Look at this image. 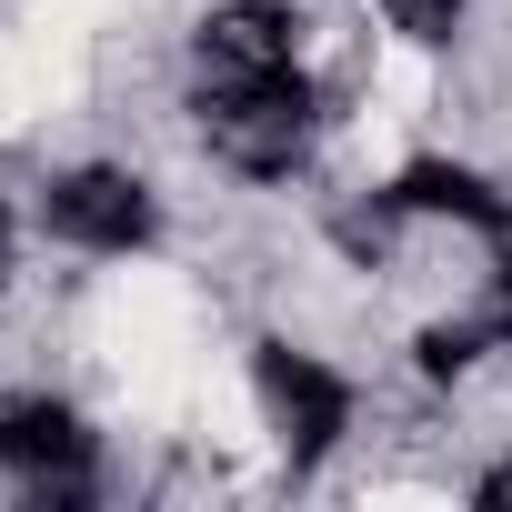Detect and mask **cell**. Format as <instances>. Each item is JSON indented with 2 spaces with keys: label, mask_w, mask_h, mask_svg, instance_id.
Segmentation results:
<instances>
[{
  "label": "cell",
  "mask_w": 512,
  "mask_h": 512,
  "mask_svg": "<svg viewBox=\"0 0 512 512\" xmlns=\"http://www.w3.org/2000/svg\"><path fill=\"white\" fill-rule=\"evenodd\" d=\"M191 131L231 181H292L322 141V81L292 61H241V71H191Z\"/></svg>",
  "instance_id": "obj_1"
},
{
  "label": "cell",
  "mask_w": 512,
  "mask_h": 512,
  "mask_svg": "<svg viewBox=\"0 0 512 512\" xmlns=\"http://www.w3.org/2000/svg\"><path fill=\"white\" fill-rule=\"evenodd\" d=\"M251 402H262L272 452H282L292 482H312V472L352 442V422H362V382H352L342 362H322L312 342H292V332H262V342H251Z\"/></svg>",
  "instance_id": "obj_2"
},
{
  "label": "cell",
  "mask_w": 512,
  "mask_h": 512,
  "mask_svg": "<svg viewBox=\"0 0 512 512\" xmlns=\"http://www.w3.org/2000/svg\"><path fill=\"white\" fill-rule=\"evenodd\" d=\"M41 231L81 262H131V251L161 241V191L121 161H71L41 181Z\"/></svg>",
  "instance_id": "obj_3"
},
{
  "label": "cell",
  "mask_w": 512,
  "mask_h": 512,
  "mask_svg": "<svg viewBox=\"0 0 512 512\" xmlns=\"http://www.w3.org/2000/svg\"><path fill=\"white\" fill-rule=\"evenodd\" d=\"M0 482H11L21 502H91V482H101V432H91V412L81 402H61V392H11L0 402Z\"/></svg>",
  "instance_id": "obj_4"
},
{
  "label": "cell",
  "mask_w": 512,
  "mask_h": 512,
  "mask_svg": "<svg viewBox=\"0 0 512 512\" xmlns=\"http://www.w3.org/2000/svg\"><path fill=\"white\" fill-rule=\"evenodd\" d=\"M392 221H462V231H482V241H512V181H492V171H472V161H452V151H422V161H402V171L352 211V241H372V231H392Z\"/></svg>",
  "instance_id": "obj_5"
},
{
  "label": "cell",
  "mask_w": 512,
  "mask_h": 512,
  "mask_svg": "<svg viewBox=\"0 0 512 512\" xmlns=\"http://www.w3.org/2000/svg\"><path fill=\"white\" fill-rule=\"evenodd\" d=\"M302 51V11L292 0H211L191 31V71H241V61H292Z\"/></svg>",
  "instance_id": "obj_6"
},
{
  "label": "cell",
  "mask_w": 512,
  "mask_h": 512,
  "mask_svg": "<svg viewBox=\"0 0 512 512\" xmlns=\"http://www.w3.org/2000/svg\"><path fill=\"white\" fill-rule=\"evenodd\" d=\"M482 352H502V342H492V322H482V312H462V322H432V332L412 342V372H422V382H462Z\"/></svg>",
  "instance_id": "obj_7"
},
{
  "label": "cell",
  "mask_w": 512,
  "mask_h": 512,
  "mask_svg": "<svg viewBox=\"0 0 512 512\" xmlns=\"http://www.w3.org/2000/svg\"><path fill=\"white\" fill-rule=\"evenodd\" d=\"M372 11H382L412 51H452V41H462V21H472V0H372Z\"/></svg>",
  "instance_id": "obj_8"
},
{
  "label": "cell",
  "mask_w": 512,
  "mask_h": 512,
  "mask_svg": "<svg viewBox=\"0 0 512 512\" xmlns=\"http://www.w3.org/2000/svg\"><path fill=\"white\" fill-rule=\"evenodd\" d=\"M482 322H492V342L512 352V241L492 251V282H482Z\"/></svg>",
  "instance_id": "obj_9"
},
{
  "label": "cell",
  "mask_w": 512,
  "mask_h": 512,
  "mask_svg": "<svg viewBox=\"0 0 512 512\" xmlns=\"http://www.w3.org/2000/svg\"><path fill=\"white\" fill-rule=\"evenodd\" d=\"M11 241H21V221H11V201H0V262H11Z\"/></svg>",
  "instance_id": "obj_10"
}]
</instances>
